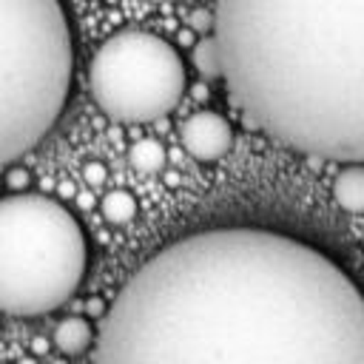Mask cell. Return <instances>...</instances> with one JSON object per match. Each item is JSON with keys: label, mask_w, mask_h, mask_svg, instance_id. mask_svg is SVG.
Listing matches in <instances>:
<instances>
[{"label": "cell", "mask_w": 364, "mask_h": 364, "mask_svg": "<svg viewBox=\"0 0 364 364\" xmlns=\"http://www.w3.org/2000/svg\"><path fill=\"white\" fill-rule=\"evenodd\" d=\"M94 364H364V293L293 236L193 233L122 284Z\"/></svg>", "instance_id": "obj_1"}, {"label": "cell", "mask_w": 364, "mask_h": 364, "mask_svg": "<svg viewBox=\"0 0 364 364\" xmlns=\"http://www.w3.org/2000/svg\"><path fill=\"white\" fill-rule=\"evenodd\" d=\"M222 80L276 142L364 165V0H216Z\"/></svg>", "instance_id": "obj_2"}, {"label": "cell", "mask_w": 364, "mask_h": 364, "mask_svg": "<svg viewBox=\"0 0 364 364\" xmlns=\"http://www.w3.org/2000/svg\"><path fill=\"white\" fill-rule=\"evenodd\" d=\"M71 85V31L60 0H0V168L57 122Z\"/></svg>", "instance_id": "obj_3"}, {"label": "cell", "mask_w": 364, "mask_h": 364, "mask_svg": "<svg viewBox=\"0 0 364 364\" xmlns=\"http://www.w3.org/2000/svg\"><path fill=\"white\" fill-rule=\"evenodd\" d=\"M85 262V233L57 199L43 193L0 199V313H51L74 296Z\"/></svg>", "instance_id": "obj_4"}, {"label": "cell", "mask_w": 364, "mask_h": 364, "mask_svg": "<svg viewBox=\"0 0 364 364\" xmlns=\"http://www.w3.org/2000/svg\"><path fill=\"white\" fill-rule=\"evenodd\" d=\"M94 102L117 122H151L171 114L188 85L179 51L151 31H117L91 60Z\"/></svg>", "instance_id": "obj_5"}, {"label": "cell", "mask_w": 364, "mask_h": 364, "mask_svg": "<svg viewBox=\"0 0 364 364\" xmlns=\"http://www.w3.org/2000/svg\"><path fill=\"white\" fill-rule=\"evenodd\" d=\"M182 148L199 162H216L233 148V128L216 111H196L179 128Z\"/></svg>", "instance_id": "obj_6"}, {"label": "cell", "mask_w": 364, "mask_h": 364, "mask_svg": "<svg viewBox=\"0 0 364 364\" xmlns=\"http://www.w3.org/2000/svg\"><path fill=\"white\" fill-rule=\"evenodd\" d=\"M333 199L347 213H364V165H344L333 182Z\"/></svg>", "instance_id": "obj_7"}, {"label": "cell", "mask_w": 364, "mask_h": 364, "mask_svg": "<svg viewBox=\"0 0 364 364\" xmlns=\"http://www.w3.org/2000/svg\"><path fill=\"white\" fill-rule=\"evenodd\" d=\"M54 344H57V350L65 353V355H80V353H85L91 344H97V338H94V330H91V324H88L85 318L68 316V318H63V321L54 327Z\"/></svg>", "instance_id": "obj_8"}, {"label": "cell", "mask_w": 364, "mask_h": 364, "mask_svg": "<svg viewBox=\"0 0 364 364\" xmlns=\"http://www.w3.org/2000/svg\"><path fill=\"white\" fill-rule=\"evenodd\" d=\"M191 60H193L196 71H199L205 80H222V54H219V46H216V37H213V34L202 37V40L193 46Z\"/></svg>", "instance_id": "obj_9"}, {"label": "cell", "mask_w": 364, "mask_h": 364, "mask_svg": "<svg viewBox=\"0 0 364 364\" xmlns=\"http://www.w3.org/2000/svg\"><path fill=\"white\" fill-rule=\"evenodd\" d=\"M128 159H131V165H134L136 171H142V173H156V171H162V165H165V148H162L156 139H139V142H134Z\"/></svg>", "instance_id": "obj_10"}, {"label": "cell", "mask_w": 364, "mask_h": 364, "mask_svg": "<svg viewBox=\"0 0 364 364\" xmlns=\"http://www.w3.org/2000/svg\"><path fill=\"white\" fill-rule=\"evenodd\" d=\"M102 216L114 225H125L136 216V199L128 191H111L102 196Z\"/></svg>", "instance_id": "obj_11"}, {"label": "cell", "mask_w": 364, "mask_h": 364, "mask_svg": "<svg viewBox=\"0 0 364 364\" xmlns=\"http://www.w3.org/2000/svg\"><path fill=\"white\" fill-rule=\"evenodd\" d=\"M85 176H88V179H94V182H100V179H102L105 173H102V168H100V165H88V171H85Z\"/></svg>", "instance_id": "obj_12"}, {"label": "cell", "mask_w": 364, "mask_h": 364, "mask_svg": "<svg viewBox=\"0 0 364 364\" xmlns=\"http://www.w3.org/2000/svg\"><path fill=\"white\" fill-rule=\"evenodd\" d=\"M361 247H364V236H361Z\"/></svg>", "instance_id": "obj_13"}]
</instances>
